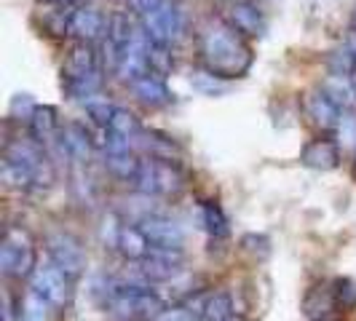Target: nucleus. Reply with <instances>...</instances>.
<instances>
[{
	"label": "nucleus",
	"mask_w": 356,
	"mask_h": 321,
	"mask_svg": "<svg viewBox=\"0 0 356 321\" xmlns=\"http://www.w3.org/2000/svg\"><path fill=\"white\" fill-rule=\"evenodd\" d=\"M137 27H134V22L129 19V14L126 11H115V14H110V19H107V35L105 40H110L118 51H124L126 46L137 38Z\"/></svg>",
	"instance_id": "18"
},
{
	"label": "nucleus",
	"mask_w": 356,
	"mask_h": 321,
	"mask_svg": "<svg viewBox=\"0 0 356 321\" xmlns=\"http://www.w3.org/2000/svg\"><path fill=\"white\" fill-rule=\"evenodd\" d=\"M191 83H193V89H196V91H201V94H209V97H217V94H225V91H228L225 78H220V75H214V72H209V70L193 72Z\"/></svg>",
	"instance_id": "31"
},
{
	"label": "nucleus",
	"mask_w": 356,
	"mask_h": 321,
	"mask_svg": "<svg viewBox=\"0 0 356 321\" xmlns=\"http://www.w3.org/2000/svg\"><path fill=\"white\" fill-rule=\"evenodd\" d=\"M3 321H14V305L8 292H3Z\"/></svg>",
	"instance_id": "38"
},
{
	"label": "nucleus",
	"mask_w": 356,
	"mask_h": 321,
	"mask_svg": "<svg viewBox=\"0 0 356 321\" xmlns=\"http://www.w3.org/2000/svg\"><path fill=\"white\" fill-rule=\"evenodd\" d=\"M62 89L65 94L70 97V99H91V97H97L99 89H102V75L99 70L89 72V75H83V78H72V81H62Z\"/></svg>",
	"instance_id": "21"
},
{
	"label": "nucleus",
	"mask_w": 356,
	"mask_h": 321,
	"mask_svg": "<svg viewBox=\"0 0 356 321\" xmlns=\"http://www.w3.org/2000/svg\"><path fill=\"white\" fill-rule=\"evenodd\" d=\"M156 174H159V193H177L182 188V172L175 160L156 158Z\"/></svg>",
	"instance_id": "25"
},
{
	"label": "nucleus",
	"mask_w": 356,
	"mask_h": 321,
	"mask_svg": "<svg viewBox=\"0 0 356 321\" xmlns=\"http://www.w3.org/2000/svg\"><path fill=\"white\" fill-rule=\"evenodd\" d=\"M303 110L305 115H308V121L316 126V129H324V131L338 129L340 115H343V110L324 94V89L308 91L303 99Z\"/></svg>",
	"instance_id": "9"
},
{
	"label": "nucleus",
	"mask_w": 356,
	"mask_h": 321,
	"mask_svg": "<svg viewBox=\"0 0 356 321\" xmlns=\"http://www.w3.org/2000/svg\"><path fill=\"white\" fill-rule=\"evenodd\" d=\"M338 137L343 147H356V113L343 110L338 124Z\"/></svg>",
	"instance_id": "33"
},
{
	"label": "nucleus",
	"mask_w": 356,
	"mask_h": 321,
	"mask_svg": "<svg viewBox=\"0 0 356 321\" xmlns=\"http://www.w3.org/2000/svg\"><path fill=\"white\" fill-rule=\"evenodd\" d=\"M62 142L67 156L75 160H89L91 153V131L81 124H67L62 129Z\"/></svg>",
	"instance_id": "19"
},
{
	"label": "nucleus",
	"mask_w": 356,
	"mask_h": 321,
	"mask_svg": "<svg viewBox=\"0 0 356 321\" xmlns=\"http://www.w3.org/2000/svg\"><path fill=\"white\" fill-rule=\"evenodd\" d=\"M225 22L236 27L244 38H260L266 33V17L260 14L257 6H252L247 0H238V3H231L228 14H225Z\"/></svg>",
	"instance_id": "11"
},
{
	"label": "nucleus",
	"mask_w": 356,
	"mask_h": 321,
	"mask_svg": "<svg viewBox=\"0 0 356 321\" xmlns=\"http://www.w3.org/2000/svg\"><path fill=\"white\" fill-rule=\"evenodd\" d=\"M156 321H196V319H193V311H191V308H169V311H163Z\"/></svg>",
	"instance_id": "36"
},
{
	"label": "nucleus",
	"mask_w": 356,
	"mask_h": 321,
	"mask_svg": "<svg viewBox=\"0 0 356 321\" xmlns=\"http://www.w3.org/2000/svg\"><path fill=\"white\" fill-rule=\"evenodd\" d=\"M140 160L129 153H107V169L121 179H134L137 172H140Z\"/></svg>",
	"instance_id": "29"
},
{
	"label": "nucleus",
	"mask_w": 356,
	"mask_h": 321,
	"mask_svg": "<svg viewBox=\"0 0 356 321\" xmlns=\"http://www.w3.org/2000/svg\"><path fill=\"white\" fill-rule=\"evenodd\" d=\"M354 33H356V11H354Z\"/></svg>",
	"instance_id": "41"
},
{
	"label": "nucleus",
	"mask_w": 356,
	"mask_h": 321,
	"mask_svg": "<svg viewBox=\"0 0 356 321\" xmlns=\"http://www.w3.org/2000/svg\"><path fill=\"white\" fill-rule=\"evenodd\" d=\"M159 3L161 0H129V11L140 19V17H145V14H150Z\"/></svg>",
	"instance_id": "37"
},
{
	"label": "nucleus",
	"mask_w": 356,
	"mask_h": 321,
	"mask_svg": "<svg viewBox=\"0 0 356 321\" xmlns=\"http://www.w3.org/2000/svg\"><path fill=\"white\" fill-rule=\"evenodd\" d=\"M140 27L147 35V40L172 49L185 35V14L175 0H161L150 14L140 17Z\"/></svg>",
	"instance_id": "4"
},
{
	"label": "nucleus",
	"mask_w": 356,
	"mask_h": 321,
	"mask_svg": "<svg viewBox=\"0 0 356 321\" xmlns=\"http://www.w3.org/2000/svg\"><path fill=\"white\" fill-rule=\"evenodd\" d=\"M338 289L330 284H316L305 292L303 297V313L311 321H324L332 316V311L338 308Z\"/></svg>",
	"instance_id": "13"
},
{
	"label": "nucleus",
	"mask_w": 356,
	"mask_h": 321,
	"mask_svg": "<svg viewBox=\"0 0 356 321\" xmlns=\"http://www.w3.org/2000/svg\"><path fill=\"white\" fill-rule=\"evenodd\" d=\"M321 89L340 110H354L356 107V83L351 75H330L321 83Z\"/></svg>",
	"instance_id": "17"
},
{
	"label": "nucleus",
	"mask_w": 356,
	"mask_h": 321,
	"mask_svg": "<svg viewBox=\"0 0 356 321\" xmlns=\"http://www.w3.org/2000/svg\"><path fill=\"white\" fill-rule=\"evenodd\" d=\"M201 65L220 78H241L252 65V49L228 22H209L198 33Z\"/></svg>",
	"instance_id": "1"
},
{
	"label": "nucleus",
	"mask_w": 356,
	"mask_h": 321,
	"mask_svg": "<svg viewBox=\"0 0 356 321\" xmlns=\"http://www.w3.org/2000/svg\"><path fill=\"white\" fill-rule=\"evenodd\" d=\"M97 70V54L86 40H75L67 54H65V65H62V81L72 78H83L89 72Z\"/></svg>",
	"instance_id": "14"
},
{
	"label": "nucleus",
	"mask_w": 356,
	"mask_h": 321,
	"mask_svg": "<svg viewBox=\"0 0 356 321\" xmlns=\"http://www.w3.org/2000/svg\"><path fill=\"white\" fill-rule=\"evenodd\" d=\"M201 220H204V228L209 231V236L214 238H225L231 228H228V217L222 214V209L217 204H201Z\"/></svg>",
	"instance_id": "26"
},
{
	"label": "nucleus",
	"mask_w": 356,
	"mask_h": 321,
	"mask_svg": "<svg viewBox=\"0 0 356 321\" xmlns=\"http://www.w3.org/2000/svg\"><path fill=\"white\" fill-rule=\"evenodd\" d=\"M300 160H303L308 169H316V172H330L335 169L340 160V150L335 142L330 140H314L303 147L300 153Z\"/></svg>",
	"instance_id": "16"
},
{
	"label": "nucleus",
	"mask_w": 356,
	"mask_h": 321,
	"mask_svg": "<svg viewBox=\"0 0 356 321\" xmlns=\"http://www.w3.org/2000/svg\"><path fill=\"white\" fill-rule=\"evenodd\" d=\"M30 131L35 137V142L43 147V150H51V153H59V156H67L65 150V142H62V126H59V118H56V110L49 105H38L33 118H30Z\"/></svg>",
	"instance_id": "7"
},
{
	"label": "nucleus",
	"mask_w": 356,
	"mask_h": 321,
	"mask_svg": "<svg viewBox=\"0 0 356 321\" xmlns=\"http://www.w3.org/2000/svg\"><path fill=\"white\" fill-rule=\"evenodd\" d=\"M70 35L75 40H86V43H94L99 38L107 35V19L91 8V6H83V8H75L70 19Z\"/></svg>",
	"instance_id": "12"
},
{
	"label": "nucleus",
	"mask_w": 356,
	"mask_h": 321,
	"mask_svg": "<svg viewBox=\"0 0 356 321\" xmlns=\"http://www.w3.org/2000/svg\"><path fill=\"white\" fill-rule=\"evenodd\" d=\"M147 62H150V72H156L161 78H166L169 72L175 70V56H172V49L169 46H161V43H153L147 46Z\"/></svg>",
	"instance_id": "27"
},
{
	"label": "nucleus",
	"mask_w": 356,
	"mask_h": 321,
	"mask_svg": "<svg viewBox=\"0 0 356 321\" xmlns=\"http://www.w3.org/2000/svg\"><path fill=\"white\" fill-rule=\"evenodd\" d=\"M107 308L115 319L121 321H156L166 311L163 300L147 286L121 284L115 295L107 300Z\"/></svg>",
	"instance_id": "2"
},
{
	"label": "nucleus",
	"mask_w": 356,
	"mask_h": 321,
	"mask_svg": "<svg viewBox=\"0 0 356 321\" xmlns=\"http://www.w3.org/2000/svg\"><path fill=\"white\" fill-rule=\"evenodd\" d=\"M30 279H33V289L51 305H65L70 300V284H67L70 276L54 260L51 263H38Z\"/></svg>",
	"instance_id": "6"
},
{
	"label": "nucleus",
	"mask_w": 356,
	"mask_h": 321,
	"mask_svg": "<svg viewBox=\"0 0 356 321\" xmlns=\"http://www.w3.org/2000/svg\"><path fill=\"white\" fill-rule=\"evenodd\" d=\"M110 131H113V134H121V137H129V140H134V137L140 134V121H137V115H134L131 110L115 107V115H113V121H110Z\"/></svg>",
	"instance_id": "30"
},
{
	"label": "nucleus",
	"mask_w": 356,
	"mask_h": 321,
	"mask_svg": "<svg viewBox=\"0 0 356 321\" xmlns=\"http://www.w3.org/2000/svg\"><path fill=\"white\" fill-rule=\"evenodd\" d=\"M233 319V300L228 292H217L209 295L204 311H201V321H228Z\"/></svg>",
	"instance_id": "24"
},
{
	"label": "nucleus",
	"mask_w": 356,
	"mask_h": 321,
	"mask_svg": "<svg viewBox=\"0 0 356 321\" xmlns=\"http://www.w3.org/2000/svg\"><path fill=\"white\" fill-rule=\"evenodd\" d=\"M348 46H351V49H354V54H356V33L351 35V40H348Z\"/></svg>",
	"instance_id": "39"
},
{
	"label": "nucleus",
	"mask_w": 356,
	"mask_h": 321,
	"mask_svg": "<svg viewBox=\"0 0 356 321\" xmlns=\"http://www.w3.org/2000/svg\"><path fill=\"white\" fill-rule=\"evenodd\" d=\"M35 107L38 105L30 99V94H17V97H14V102H11V118H17V121H27V124H30V118H33Z\"/></svg>",
	"instance_id": "34"
},
{
	"label": "nucleus",
	"mask_w": 356,
	"mask_h": 321,
	"mask_svg": "<svg viewBox=\"0 0 356 321\" xmlns=\"http://www.w3.org/2000/svg\"><path fill=\"white\" fill-rule=\"evenodd\" d=\"M83 105H86V113H89V118L94 121V124H97V126H110L113 115H115V105H110V102H107V99H102L99 94H97V97H91V99H86Z\"/></svg>",
	"instance_id": "32"
},
{
	"label": "nucleus",
	"mask_w": 356,
	"mask_h": 321,
	"mask_svg": "<svg viewBox=\"0 0 356 321\" xmlns=\"http://www.w3.org/2000/svg\"><path fill=\"white\" fill-rule=\"evenodd\" d=\"M118 249H121L126 260H143L145 254L150 252V241L143 233V228H121Z\"/></svg>",
	"instance_id": "20"
},
{
	"label": "nucleus",
	"mask_w": 356,
	"mask_h": 321,
	"mask_svg": "<svg viewBox=\"0 0 356 321\" xmlns=\"http://www.w3.org/2000/svg\"><path fill=\"white\" fill-rule=\"evenodd\" d=\"M140 228L147 236L150 247H156V249H182L185 236H182V228L177 222L163 220V217H147V220H143Z\"/></svg>",
	"instance_id": "10"
},
{
	"label": "nucleus",
	"mask_w": 356,
	"mask_h": 321,
	"mask_svg": "<svg viewBox=\"0 0 356 321\" xmlns=\"http://www.w3.org/2000/svg\"><path fill=\"white\" fill-rule=\"evenodd\" d=\"M0 179H3L8 188H17V190H33V188H35L33 174H30L24 166H19V163H14L11 158H6V156H3V163H0Z\"/></svg>",
	"instance_id": "22"
},
{
	"label": "nucleus",
	"mask_w": 356,
	"mask_h": 321,
	"mask_svg": "<svg viewBox=\"0 0 356 321\" xmlns=\"http://www.w3.org/2000/svg\"><path fill=\"white\" fill-rule=\"evenodd\" d=\"M49 300L40 297L35 289H30L24 295V300L19 303V313L17 321H49Z\"/></svg>",
	"instance_id": "23"
},
{
	"label": "nucleus",
	"mask_w": 356,
	"mask_h": 321,
	"mask_svg": "<svg viewBox=\"0 0 356 321\" xmlns=\"http://www.w3.org/2000/svg\"><path fill=\"white\" fill-rule=\"evenodd\" d=\"M327 67L332 75H351L354 78L356 72V54L354 49L346 43L343 49H335V51L327 56Z\"/></svg>",
	"instance_id": "28"
},
{
	"label": "nucleus",
	"mask_w": 356,
	"mask_h": 321,
	"mask_svg": "<svg viewBox=\"0 0 356 321\" xmlns=\"http://www.w3.org/2000/svg\"><path fill=\"white\" fill-rule=\"evenodd\" d=\"M46 247H49V254L56 265L62 268L67 276H81L83 268H86V254L81 249V244L67 236V233H51L46 238Z\"/></svg>",
	"instance_id": "8"
},
{
	"label": "nucleus",
	"mask_w": 356,
	"mask_h": 321,
	"mask_svg": "<svg viewBox=\"0 0 356 321\" xmlns=\"http://www.w3.org/2000/svg\"><path fill=\"white\" fill-rule=\"evenodd\" d=\"M38 265L35 244L22 228H6L0 241V270L8 279H24L33 276Z\"/></svg>",
	"instance_id": "3"
},
{
	"label": "nucleus",
	"mask_w": 356,
	"mask_h": 321,
	"mask_svg": "<svg viewBox=\"0 0 356 321\" xmlns=\"http://www.w3.org/2000/svg\"><path fill=\"white\" fill-rule=\"evenodd\" d=\"M228 321H233V319H228Z\"/></svg>",
	"instance_id": "42"
},
{
	"label": "nucleus",
	"mask_w": 356,
	"mask_h": 321,
	"mask_svg": "<svg viewBox=\"0 0 356 321\" xmlns=\"http://www.w3.org/2000/svg\"><path fill=\"white\" fill-rule=\"evenodd\" d=\"M131 91H134V97L147 107H163L172 102V91L166 89L163 78L156 75V72H147L143 78H137V81L131 83Z\"/></svg>",
	"instance_id": "15"
},
{
	"label": "nucleus",
	"mask_w": 356,
	"mask_h": 321,
	"mask_svg": "<svg viewBox=\"0 0 356 321\" xmlns=\"http://www.w3.org/2000/svg\"><path fill=\"white\" fill-rule=\"evenodd\" d=\"M51 3H75V0H51Z\"/></svg>",
	"instance_id": "40"
},
{
	"label": "nucleus",
	"mask_w": 356,
	"mask_h": 321,
	"mask_svg": "<svg viewBox=\"0 0 356 321\" xmlns=\"http://www.w3.org/2000/svg\"><path fill=\"white\" fill-rule=\"evenodd\" d=\"M244 249L247 252H252L254 257H268V252H270V241H268L266 236H254V233H250V236H244Z\"/></svg>",
	"instance_id": "35"
},
{
	"label": "nucleus",
	"mask_w": 356,
	"mask_h": 321,
	"mask_svg": "<svg viewBox=\"0 0 356 321\" xmlns=\"http://www.w3.org/2000/svg\"><path fill=\"white\" fill-rule=\"evenodd\" d=\"M6 158H11L14 163L24 166L33 179H35V188H49L54 182V166L51 160L46 158V153L40 150L38 142H27V140H11L6 142Z\"/></svg>",
	"instance_id": "5"
}]
</instances>
